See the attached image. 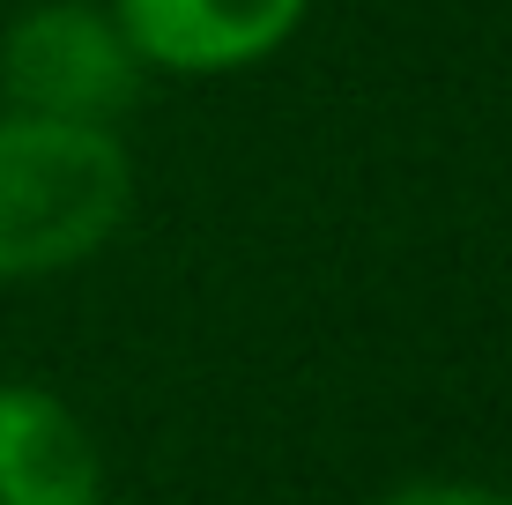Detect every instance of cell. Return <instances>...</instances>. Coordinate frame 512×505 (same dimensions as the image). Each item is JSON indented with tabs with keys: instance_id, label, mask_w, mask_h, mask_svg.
<instances>
[{
	"instance_id": "cell-1",
	"label": "cell",
	"mask_w": 512,
	"mask_h": 505,
	"mask_svg": "<svg viewBox=\"0 0 512 505\" xmlns=\"http://www.w3.org/2000/svg\"><path fill=\"white\" fill-rule=\"evenodd\" d=\"M134 208V156L112 127L0 104V283L82 268Z\"/></svg>"
},
{
	"instance_id": "cell-2",
	"label": "cell",
	"mask_w": 512,
	"mask_h": 505,
	"mask_svg": "<svg viewBox=\"0 0 512 505\" xmlns=\"http://www.w3.org/2000/svg\"><path fill=\"white\" fill-rule=\"evenodd\" d=\"M141 75L149 67L127 45V30L112 23V8H90V0H45V8L15 15L8 38H0V97H8V112L112 127L141 97Z\"/></svg>"
},
{
	"instance_id": "cell-3",
	"label": "cell",
	"mask_w": 512,
	"mask_h": 505,
	"mask_svg": "<svg viewBox=\"0 0 512 505\" xmlns=\"http://www.w3.org/2000/svg\"><path fill=\"white\" fill-rule=\"evenodd\" d=\"M104 8L156 75H238L297 38L312 0H104Z\"/></svg>"
},
{
	"instance_id": "cell-4",
	"label": "cell",
	"mask_w": 512,
	"mask_h": 505,
	"mask_svg": "<svg viewBox=\"0 0 512 505\" xmlns=\"http://www.w3.org/2000/svg\"><path fill=\"white\" fill-rule=\"evenodd\" d=\"M0 505H104V454L52 387H0Z\"/></svg>"
},
{
	"instance_id": "cell-5",
	"label": "cell",
	"mask_w": 512,
	"mask_h": 505,
	"mask_svg": "<svg viewBox=\"0 0 512 505\" xmlns=\"http://www.w3.org/2000/svg\"><path fill=\"white\" fill-rule=\"evenodd\" d=\"M372 505H512V491L461 483V476H409V483H394V491H379Z\"/></svg>"
}]
</instances>
